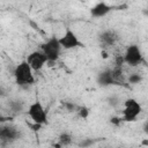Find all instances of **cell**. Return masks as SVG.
Here are the masks:
<instances>
[{
    "label": "cell",
    "mask_w": 148,
    "mask_h": 148,
    "mask_svg": "<svg viewBox=\"0 0 148 148\" xmlns=\"http://www.w3.org/2000/svg\"><path fill=\"white\" fill-rule=\"evenodd\" d=\"M32 72L34 71L31 69V67L27 62V60H23L18 65H16L14 68V73H13L16 84H18L21 87L32 86L35 83V76H34Z\"/></svg>",
    "instance_id": "cell-1"
},
{
    "label": "cell",
    "mask_w": 148,
    "mask_h": 148,
    "mask_svg": "<svg viewBox=\"0 0 148 148\" xmlns=\"http://www.w3.org/2000/svg\"><path fill=\"white\" fill-rule=\"evenodd\" d=\"M40 50L45 54L47 62H53L59 59L62 47L59 43V39L54 36H52L40 45Z\"/></svg>",
    "instance_id": "cell-2"
},
{
    "label": "cell",
    "mask_w": 148,
    "mask_h": 148,
    "mask_svg": "<svg viewBox=\"0 0 148 148\" xmlns=\"http://www.w3.org/2000/svg\"><path fill=\"white\" fill-rule=\"evenodd\" d=\"M27 113L35 124L44 125L47 123V112L45 111L43 104L39 101H35L30 103L28 106Z\"/></svg>",
    "instance_id": "cell-3"
},
{
    "label": "cell",
    "mask_w": 148,
    "mask_h": 148,
    "mask_svg": "<svg viewBox=\"0 0 148 148\" xmlns=\"http://www.w3.org/2000/svg\"><path fill=\"white\" fill-rule=\"evenodd\" d=\"M123 60H124V64H126L131 67L141 65V62L143 61V56H142V52H141L139 45H136V44L128 45L123 54Z\"/></svg>",
    "instance_id": "cell-4"
},
{
    "label": "cell",
    "mask_w": 148,
    "mask_h": 148,
    "mask_svg": "<svg viewBox=\"0 0 148 148\" xmlns=\"http://www.w3.org/2000/svg\"><path fill=\"white\" fill-rule=\"evenodd\" d=\"M142 108L141 104L135 98H127L124 103L123 110V120L124 121H134L141 113Z\"/></svg>",
    "instance_id": "cell-5"
},
{
    "label": "cell",
    "mask_w": 148,
    "mask_h": 148,
    "mask_svg": "<svg viewBox=\"0 0 148 148\" xmlns=\"http://www.w3.org/2000/svg\"><path fill=\"white\" fill-rule=\"evenodd\" d=\"M58 39L64 50H73L79 46H82V43L80 42L77 35L71 28H67L66 31L64 32V35Z\"/></svg>",
    "instance_id": "cell-6"
},
{
    "label": "cell",
    "mask_w": 148,
    "mask_h": 148,
    "mask_svg": "<svg viewBox=\"0 0 148 148\" xmlns=\"http://www.w3.org/2000/svg\"><path fill=\"white\" fill-rule=\"evenodd\" d=\"M25 60L30 65L31 69L35 71V72L40 71L44 67V65L47 62V59H46V57H45V54L43 53L42 50L32 51L31 53L28 54V57H27Z\"/></svg>",
    "instance_id": "cell-7"
},
{
    "label": "cell",
    "mask_w": 148,
    "mask_h": 148,
    "mask_svg": "<svg viewBox=\"0 0 148 148\" xmlns=\"http://www.w3.org/2000/svg\"><path fill=\"white\" fill-rule=\"evenodd\" d=\"M20 130L12 124H0V140L1 141H14L20 138Z\"/></svg>",
    "instance_id": "cell-8"
},
{
    "label": "cell",
    "mask_w": 148,
    "mask_h": 148,
    "mask_svg": "<svg viewBox=\"0 0 148 148\" xmlns=\"http://www.w3.org/2000/svg\"><path fill=\"white\" fill-rule=\"evenodd\" d=\"M98 40L99 43L108 47V46H113L118 40H119V35L117 34L116 30L113 29H106L103 30L99 35H98Z\"/></svg>",
    "instance_id": "cell-9"
},
{
    "label": "cell",
    "mask_w": 148,
    "mask_h": 148,
    "mask_svg": "<svg viewBox=\"0 0 148 148\" xmlns=\"http://www.w3.org/2000/svg\"><path fill=\"white\" fill-rule=\"evenodd\" d=\"M112 10V6L108 5L106 2H98L96 3L94 7H91L90 9V14L92 17H96V18H99V17H104L106 16Z\"/></svg>",
    "instance_id": "cell-10"
},
{
    "label": "cell",
    "mask_w": 148,
    "mask_h": 148,
    "mask_svg": "<svg viewBox=\"0 0 148 148\" xmlns=\"http://www.w3.org/2000/svg\"><path fill=\"white\" fill-rule=\"evenodd\" d=\"M97 83L102 87H108L114 83V79L112 76V71L110 68L103 69L97 74Z\"/></svg>",
    "instance_id": "cell-11"
},
{
    "label": "cell",
    "mask_w": 148,
    "mask_h": 148,
    "mask_svg": "<svg viewBox=\"0 0 148 148\" xmlns=\"http://www.w3.org/2000/svg\"><path fill=\"white\" fill-rule=\"evenodd\" d=\"M73 141V136L68 133V132H62L59 136H58V143L60 147H64V146H69Z\"/></svg>",
    "instance_id": "cell-12"
},
{
    "label": "cell",
    "mask_w": 148,
    "mask_h": 148,
    "mask_svg": "<svg viewBox=\"0 0 148 148\" xmlns=\"http://www.w3.org/2000/svg\"><path fill=\"white\" fill-rule=\"evenodd\" d=\"M9 109L13 111V112H16V113H18V112H21L22 111V109H23V103L21 102V101H12L10 103H9Z\"/></svg>",
    "instance_id": "cell-13"
},
{
    "label": "cell",
    "mask_w": 148,
    "mask_h": 148,
    "mask_svg": "<svg viewBox=\"0 0 148 148\" xmlns=\"http://www.w3.org/2000/svg\"><path fill=\"white\" fill-rule=\"evenodd\" d=\"M141 80H142V76L140 74H138V73H133V74H131L128 76V82L131 84H138V83L141 82Z\"/></svg>",
    "instance_id": "cell-14"
},
{
    "label": "cell",
    "mask_w": 148,
    "mask_h": 148,
    "mask_svg": "<svg viewBox=\"0 0 148 148\" xmlns=\"http://www.w3.org/2000/svg\"><path fill=\"white\" fill-rule=\"evenodd\" d=\"M77 113H79V116H80L81 118L86 119V118L89 116V109L86 108V106H79V109H77Z\"/></svg>",
    "instance_id": "cell-15"
},
{
    "label": "cell",
    "mask_w": 148,
    "mask_h": 148,
    "mask_svg": "<svg viewBox=\"0 0 148 148\" xmlns=\"http://www.w3.org/2000/svg\"><path fill=\"white\" fill-rule=\"evenodd\" d=\"M64 105L68 111H77V109H79V106H76L74 103H71V102H65Z\"/></svg>",
    "instance_id": "cell-16"
},
{
    "label": "cell",
    "mask_w": 148,
    "mask_h": 148,
    "mask_svg": "<svg viewBox=\"0 0 148 148\" xmlns=\"http://www.w3.org/2000/svg\"><path fill=\"white\" fill-rule=\"evenodd\" d=\"M110 121H111V124H113L114 126H119V125L121 124V121H123V118H120V117H112V118L110 119Z\"/></svg>",
    "instance_id": "cell-17"
},
{
    "label": "cell",
    "mask_w": 148,
    "mask_h": 148,
    "mask_svg": "<svg viewBox=\"0 0 148 148\" xmlns=\"http://www.w3.org/2000/svg\"><path fill=\"white\" fill-rule=\"evenodd\" d=\"M7 120H8V118H7V117H5V116L0 114V124H3V123H6Z\"/></svg>",
    "instance_id": "cell-18"
},
{
    "label": "cell",
    "mask_w": 148,
    "mask_h": 148,
    "mask_svg": "<svg viewBox=\"0 0 148 148\" xmlns=\"http://www.w3.org/2000/svg\"><path fill=\"white\" fill-rule=\"evenodd\" d=\"M0 108H1V106H0Z\"/></svg>",
    "instance_id": "cell-19"
}]
</instances>
